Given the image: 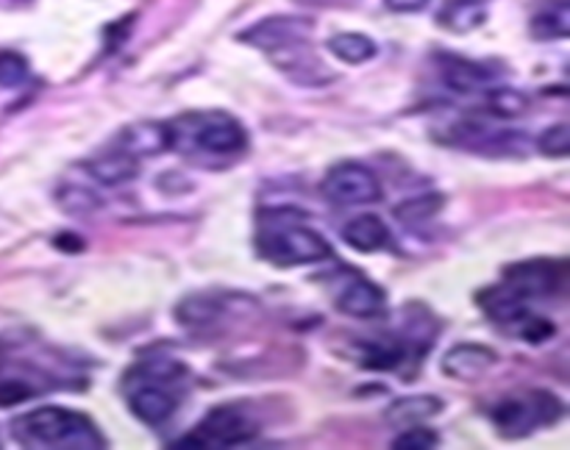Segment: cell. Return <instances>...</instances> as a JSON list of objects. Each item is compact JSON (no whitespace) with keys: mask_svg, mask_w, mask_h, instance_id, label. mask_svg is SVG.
I'll return each mask as SVG.
<instances>
[{"mask_svg":"<svg viewBox=\"0 0 570 450\" xmlns=\"http://www.w3.org/2000/svg\"><path fill=\"white\" fill-rule=\"evenodd\" d=\"M190 390V370L173 356H145L123 376L126 403L136 421L162 426L178 412Z\"/></svg>","mask_w":570,"mask_h":450,"instance_id":"obj_1","label":"cell"},{"mask_svg":"<svg viewBox=\"0 0 570 450\" xmlns=\"http://www.w3.org/2000/svg\"><path fill=\"white\" fill-rule=\"evenodd\" d=\"M170 151L187 158H239L248 151L246 126L228 111H185L167 122Z\"/></svg>","mask_w":570,"mask_h":450,"instance_id":"obj_2","label":"cell"},{"mask_svg":"<svg viewBox=\"0 0 570 450\" xmlns=\"http://www.w3.org/2000/svg\"><path fill=\"white\" fill-rule=\"evenodd\" d=\"M12 437L23 448H62V450H100L106 437L90 414L64 406H39L20 414L12 423Z\"/></svg>","mask_w":570,"mask_h":450,"instance_id":"obj_3","label":"cell"},{"mask_svg":"<svg viewBox=\"0 0 570 450\" xmlns=\"http://www.w3.org/2000/svg\"><path fill=\"white\" fill-rule=\"evenodd\" d=\"M257 253L276 268H304L325 262L332 245L289 209H270L259 220Z\"/></svg>","mask_w":570,"mask_h":450,"instance_id":"obj_4","label":"cell"},{"mask_svg":"<svg viewBox=\"0 0 570 450\" xmlns=\"http://www.w3.org/2000/svg\"><path fill=\"white\" fill-rule=\"evenodd\" d=\"M565 406L554 392L532 390L526 395L501 398L490 412L496 431L507 439H523L543 426H554Z\"/></svg>","mask_w":570,"mask_h":450,"instance_id":"obj_5","label":"cell"},{"mask_svg":"<svg viewBox=\"0 0 570 450\" xmlns=\"http://www.w3.org/2000/svg\"><path fill=\"white\" fill-rule=\"evenodd\" d=\"M476 300L492 323L512 331L518 340L529 342V345H543V342H548L554 334H557V325H554L548 317L529 309L526 300H521L518 295L509 293L503 284L487 286V289H482V293L476 295Z\"/></svg>","mask_w":570,"mask_h":450,"instance_id":"obj_6","label":"cell"},{"mask_svg":"<svg viewBox=\"0 0 570 450\" xmlns=\"http://www.w3.org/2000/svg\"><path fill=\"white\" fill-rule=\"evenodd\" d=\"M259 437V423L253 417H248L246 408L239 406H217L198 423V428L187 437L178 439L173 448L187 450V448H237V445H246L251 439Z\"/></svg>","mask_w":570,"mask_h":450,"instance_id":"obj_7","label":"cell"},{"mask_svg":"<svg viewBox=\"0 0 570 450\" xmlns=\"http://www.w3.org/2000/svg\"><path fill=\"white\" fill-rule=\"evenodd\" d=\"M565 279H568L565 262H548V259L509 264L501 273L503 286L521 300H526V304L559 295L565 289Z\"/></svg>","mask_w":570,"mask_h":450,"instance_id":"obj_8","label":"cell"},{"mask_svg":"<svg viewBox=\"0 0 570 450\" xmlns=\"http://www.w3.org/2000/svg\"><path fill=\"white\" fill-rule=\"evenodd\" d=\"M323 196L337 206H368V203H379L384 189L376 173L370 167L359 165V162H340L332 170L325 173Z\"/></svg>","mask_w":570,"mask_h":450,"instance_id":"obj_9","label":"cell"},{"mask_svg":"<svg viewBox=\"0 0 570 450\" xmlns=\"http://www.w3.org/2000/svg\"><path fill=\"white\" fill-rule=\"evenodd\" d=\"M332 298L343 315L356 317V320H376L387 309L384 289L356 270H343L332 281Z\"/></svg>","mask_w":570,"mask_h":450,"instance_id":"obj_10","label":"cell"},{"mask_svg":"<svg viewBox=\"0 0 570 450\" xmlns=\"http://www.w3.org/2000/svg\"><path fill=\"white\" fill-rule=\"evenodd\" d=\"M268 56L276 70H282L289 81L301 86H323L329 81H334L337 75L329 73L325 64L320 61V56L314 54L312 48V37H301V39H293V43L282 45V48L270 50Z\"/></svg>","mask_w":570,"mask_h":450,"instance_id":"obj_11","label":"cell"},{"mask_svg":"<svg viewBox=\"0 0 570 450\" xmlns=\"http://www.w3.org/2000/svg\"><path fill=\"white\" fill-rule=\"evenodd\" d=\"M312 37V20L293 17V14H276V17H264L253 23L239 34V43L251 45V48L270 54V50L282 48L293 39Z\"/></svg>","mask_w":570,"mask_h":450,"instance_id":"obj_12","label":"cell"},{"mask_svg":"<svg viewBox=\"0 0 570 450\" xmlns=\"http://www.w3.org/2000/svg\"><path fill=\"white\" fill-rule=\"evenodd\" d=\"M498 365V356L492 347L476 345V342H462L454 345L442 356L440 370L454 381H476V378L487 376L492 367Z\"/></svg>","mask_w":570,"mask_h":450,"instance_id":"obj_13","label":"cell"},{"mask_svg":"<svg viewBox=\"0 0 570 450\" xmlns=\"http://www.w3.org/2000/svg\"><path fill=\"white\" fill-rule=\"evenodd\" d=\"M440 75L442 84H446L448 90L460 92V95L487 92L498 79L496 70H490L487 64H482V61L456 59V56H446V59H442Z\"/></svg>","mask_w":570,"mask_h":450,"instance_id":"obj_14","label":"cell"},{"mask_svg":"<svg viewBox=\"0 0 570 450\" xmlns=\"http://www.w3.org/2000/svg\"><path fill=\"white\" fill-rule=\"evenodd\" d=\"M140 162L142 158L131 156L129 151L120 147V151L93 156L84 165V170L90 173V178H93L95 183H100V187H120V183H129L140 176Z\"/></svg>","mask_w":570,"mask_h":450,"instance_id":"obj_15","label":"cell"},{"mask_svg":"<svg viewBox=\"0 0 570 450\" xmlns=\"http://www.w3.org/2000/svg\"><path fill=\"white\" fill-rule=\"evenodd\" d=\"M120 147L136 158L162 156V153L170 151V131H167V122L145 120L123 128V131H120Z\"/></svg>","mask_w":570,"mask_h":450,"instance_id":"obj_16","label":"cell"},{"mask_svg":"<svg viewBox=\"0 0 570 450\" xmlns=\"http://www.w3.org/2000/svg\"><path fill=\"white\" fill-rule=\"evenodd\" d=\"M343 239L359 253H376L390 245V228L379 214H356L343 228Z\"/></svg>","mask_w":570,"mask_h":450,"instance_id":"obj_17","label":"cell"},{"mask_svg":"<svg viewBox=\"0 0 570 450\" xmlns=\"http://www.w3.org/2000/svg\"><path fill=\"white\" fill-rule=\"evenodd\" d=\"M532 37L551 43V39H565L570 34V3L568 0H546L543 7L534 12Z\"/></svg>","mask_w":570,"mask_h":450,"instance_id":"obj_18","label":"cell"},{"mask_svg":"<svg viewBox=\"0 0 570 450\" xmlns=\"http://www.w3.org/2000/svg\"><path fill=\"white\" fill-rule=\"evenodd\" d=\"M487 20V7L482 0H448L437 23L451 34H471Z\"/></svg>","mask_w":570,"mask_h":450,"instance_id":"obj_19","label":"cell"},{"mask_svg":"<svg viewBox=\"0 0 570 450\" xmlns=\"http://www.w3.org/2000/svg\"><path fill=\"white\" fill-rule=\"evenodd\" d=\"M442 412V401L435 395H417V398H399L387 408V421L393 426H415L424 423L435 414Z\"/></svg>","mask_w":570,"mask_h":450,"instance_id":"obj_20","label":"cell"},{"mask_svg":"<svg viewBox=\"0 0 570 450\" xmlns=\"http://www.w3.org/2000/svg\"><path fill=\"white\" fill-rule=\"evenodd\" d=\"M223 298L217 295H187L176 309V320L187 329H203L212 325L223 315Z\"/></svg>","mask_w":570,"mask_h":450,"instance_id":"obj_21","label":"cell"},{"mask_svg":"<svg viewBox=\"0 0 570 450\" xmlns=\"http://www.w3.org/2000/svg\"><path fill=\"white\" fill-rule=\"evenodd\" d=\"M359 365L368 370H395L406 362V345L401 340H373L359 345Z\"/></svg>","mask_w":570,"mask_h":450,"instance_id":"obj_22","label":"cell"},{"mask_svg":"<svg viewBox=\"0 0 570 450\" xmlns=\"http://www.w3.org/2000/svg\"><path fill=\"white\" fill-rule=\"evenodd\" d=\"M329 54L337 56L343 64H365V61H370L376 56V43L370 37H365V34H356V31H345V34H334L332 39H329Z\"/></svg>","mask_w":570,"mask_h":450,"instance_id":"obj_23","label":"cell"},{"mask_svg":"<svg viewBox=\"0 0 570 450\" xmlns=\"http://www.w3.org/2000/svg\"><path fill=\"white\" fill-rule=\"evenodd\" d=\"M529 109V98L521 90H512V86H490L487 90V111L492 117H503V120H512V117H521Z\"/></svg>","mask_w":570,"mask_h":450,"instance_id":"obj_24","label":"cell"},{"mask_svg":"<svg viewBox=\"0 0 570 450\" xmlns=\"http://www.w3.org/2000/svg\"><path fill=\"white\" fill-rule=\"evenodd\" d=\"M56 203H59L62 212L73 214V217H86V214H93L100 209V198L95 196V192H90L86 187H75V183L59 189V192H56Z\"/></svg>","mask_w":570,"mask_h":450,"instance_id":"obj_25","label":"cell"},{"mask_svg":"<svg viewBox=\"0 0 570 450\" xmlns=\"http://www.w3.org/2000/svg\"><path fill=\"white\" fill-rule=\"evenodd\" d=\"M440 209H442V196H420V198H409V201L399 203V206L393 209V214L399 223L417 225V223H426V220L435 217Z\"/></svg>","mask_w":570,"mask_h":450,"instance_id":"obj_26","label":"cell"},{"mask_svg":"<svg viewBox=\"0 0 570 450\" xmlns=\"http://www.w3.org/2000/svg\"><path fill=\"white\" fill-rule=\"evenodd\" d=\"M32 68H28V59L17 50H0V86L3 90H17L28 81Z\"/></svg>","mask_w":570,"mask_h":450,"instance_id":"obj_27","label":"cell"},{"mask_svg":"<svg viewBox=\"0 0 570 450\" xmlns=\"http://www.w3.org/2000/svg\"><path fill=\"white\" fill-rule=\"evenodd\" d=\"M440 445V434L435 431V428H426L420 426V423H415V426H409L406 431H401L399 437H395L393 448L395 450H429V448H437Z\"/></svg>","mask_w":570,"mask_h":450,"instance_id":"obj_28","label":"cell"},{"mask_svg":"<svg viewBox=\"0 0 570 450\" xmlns=\"http://www.w3.org/2000/svg\"><path fill=\"white\" fill-rule=\"evenodd\" d=\"M537 151L543 156H551V158H565L570 153V128L565 122L559 126L546 128L537 140Z\"/></svg>","mask_w":570,"mask_h":450,"instance_id":"obj_29","label":"cell"},{"mask_svg":"<svg viewBox=\"0 0 570 450\" xmlns=\"http://www.w3.org/2000/svg\"><path fill=\"white\" fill-rule=\"evenodd\" d=\"M431 0H384V7L395 14H420Z\"/></svg>","mask_w":570,"mask_h":450,"instance_id":"obj_30","label":"cell"},{"mask_svg":"<svg viewBox=\"0 0 570 450\" xmlns=\"http://www.w3.org/2000/svg\"><path fill=\"white\" fill-rule=\"evenodd\" d=\"M0 367H3V347H0Z\"/></svg>","mask_w":570,"mask_h":450,"instance_id":"obj_31","label":"cell"}]
</instances>
